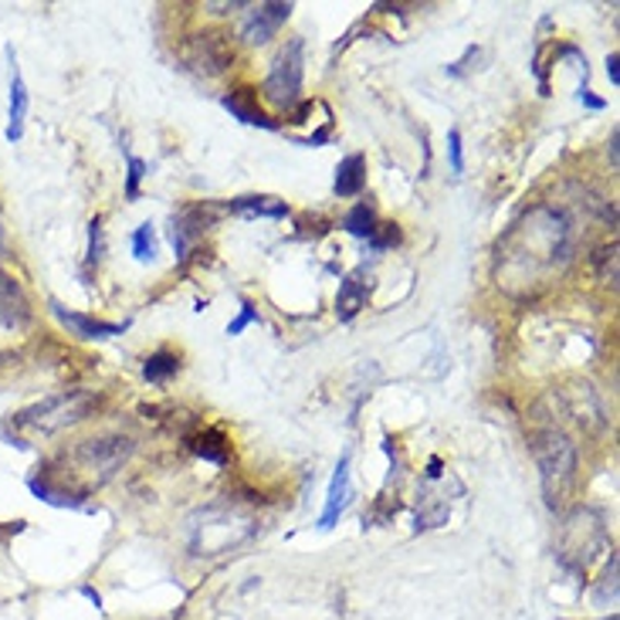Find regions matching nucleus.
Wrapping results in <instances>:
<instances>
[{
  "instance_id": "nucleus-4",
  "label": "nucleus",
  "mask_w": 620,
  "mask_h": 620,
  "mask_svg": "<svg viewBox=\"0 0 620 620\" xmlns=\"http://www.w3.org/2000/svg\"><path fill=\"white\" fill-rule=\"evenodd\" d=\"M99 407V393L92 390H61L55 397H45L18 414H11V427L24 434H58L65 427H76L89 421Z\"/></svg>"
},
{
  "instance_id": "nucleus-28",
  "label": "nucleus",
  "mask_w": 620,
  "mask_h": 620,
  "mask_svg": "<svg viewBox=\"0 0 620 620\" xmlns=\"http://www.w3.org/2000/svg\"><path fill=\"white\" fill-rule=\"evenodd\" d=\"M367 244H370V251H387V248L400 244V228H397V225H380L377 234H374Z\"/></svg>"
},
{
  "instance_id": "nucleus-27",
  "label": "nucleus",
  "mask_w": 620,
  "mask_h": 620,
  "mask_svg": "<svg viewBox=\"0 0 620 620\" xmlns=\"http://www.w3.org/2000/svg\"><path fill=\"white\" fill-rule=\"evenodd\" d=\"M254 322H262V315H259V309H254L251 302H241V309H238V315H234V322L228 325V336H241L248 325H254Z\"/></svg>"
},
{
  "instance_id": "nucleus-15",
  "label": "nucleus",
  "mask_w": 620,
  "mask_h": 620,
  "mask_svg": "<svg viewBox=\"0 0 620 620\" xmlns=\"http://www.w3.org/2000/svg\"><path fill=\"white\" fill-rule=\"evenodd\" d=\"M349 505V455L340 458L336 464V475L330 482V495H325V508L319 516V529H333L340 523V516L346 513Z\"/></svg>"
},
{
  "instance_id": "nucleus-16",
  "label": "nucleus",
  "mask_w": 620,
  "mask_h": 620,
  "mask_svg": "<svg viewBox=\"0 0 620 620\" xmlns=\"http://www.w3.org/2000/svg\"><path fill=\"white\" fill-rule=\"evenodd\" d=\"M228 214H241V217H268V221H285L291 214V207L282 197H268V194H248V197H234L228 204H221Z\"/></svg>"
},
{
  "instance_id": "nucleus-24",
  "label": "nucleus",
  "mask_w": 620,
  "mask_h": 620,
  "mask_svg": "<svg viewBox=\"0 0 620 620\" xmlns=\"http://www.w3.org/2000/svg\"><path fill=\"white\" fill-rule=\"evenodd\" d=\"M133 254H136V262H153L157 259V231H153V225H139L136 228Z\"/></svg>"
},
{
  "instance_id": "nucleus-31",
  "label": "nucleus",
  "mask_w": 620,
  "mask_h": 620,
  "mask_svg": "<svg viewBox=\"0 0 620 620\" xmlns=\"http://www.w3.org/2000/svg\"><path fill=\"white\" fill-rule=\"evenodd\" d=\"M330 139H333V126L325 123V126H322V129H315L312 136H306V139H299V136H296V139H291V142H296V146H325V142H330Z\"/></svg>"
},
{
  "instance_id": "nucleus-1",
  "label": "nucleus",
  "mask_w": 620,
  "mask_h": 620,
  "mask_svg": "<svg viewBox=\"0 0 620 620\" xmlns=\"http://www.w3.org/2000/svg\"><path fill=\"white\" fill-rule=\"evenodd\" d=\"M576 228L556 204H536L519 214L495 241V282L516 299H532L550 288L573 262Z\"/></svg>"
},
{
  "instance_id": "nucleus-30",
  "label": "nucleus",
  "mask_w": 620,
  "mask_h": 620,
  "mask_svg": "<svg viewBox=\"0 0 620 620\" xmlns=\"http://www.w3.org/2000/svg\"><path fill=\"white\" fill-rule=\"evenodd\" d=\"M479 58H482V48H468L461 61H455V65H448V76H451V79H458V76H464V71L471 68V61H479Z\"/></svg>"
},
{
  "instance_id": "nucleus-38",
  "label": "nucleus",
  "mask_w": 620,
  "mask_h": 620,
  "mask_svg": "<svg viewBox=\"0 0 620 620\" xmlns=\"http://www.w3.org/2000/svg\"><path fill=\"white\" fill-rule=\"evenodd\" d=\"M82 594H85V597H89V600H92L95 607H102V597H99V594H95L92 587H82Z\"/></svg>"
},
{
  "instance_id": "nucleus-35",
  "label": "nucleus",
  "mask_w": 620,
  "mask_h": 620,
  "mask_svg": "<svg viewBox=\"0 0 620 620\" xmlns=\"http://www.w3.org/2000/svg\"><path fill=\"white\" fill-rule=\"evenodd\" d=\"M441 468H445L441 458H430V461H427V471H424V482H437V479H441Z\"/></svg>"
},
{
  "instance_id": "nucleus-37",
  "label": "nucleus",
  "mask_w": 620,
  "mask_h": 620,
  "mask_svg": "<svg viewBox=\"0 0 620 620\" xmlns=\"http://www.w3.org/2000/svg\"><path fill=\"white\" fill-rule=\"evenodd\" d=\"M617 139H620V129L610 133V142H607V157H610V167L617 170Z\"/></svg>"
},
{
  "instance_id": "nucleus-20",
  "label": "nucleus",
  "mask_w": 620,
  "mask_h": 620,
  "mask_svg": "<svg viewBox=\"0 0 620 620\" xmlns=\"http://www.w3.org/2000/svg\"><path fill=\"white\" fill-rule=\"evenodd\" d=\"M180 374V353L173 349H157L142 359V377L150 383H167Z\"/></svg>"
},
{
  "instance_id": "nucleus-7",
  "label": "nucleus",
  "mask_w": 620,
  "mask_h": 620,
  "mask_svg": "<svg viewBox=\"0 0 620 620\" xmlns=\"http://www.w3.org/2000/svg\"><path fill=\"white\" fill-rule=\"evenodd\" d=\"M184 61L194 76L217 79L234 65V42L228 31H197L184 45Z\"/></svg>"
},
{
  "instance_id": "nucleus-33",
  "label": "nucleus",
  "mask_w": 620,
  "mask_h": 620,
  "mask_svg": "<svg viewBox=\"0 0 620 620\" xmlns=\"http://www.w3.org/2000/svg\"><path fill=\"white\" fill-rule=\"evenodd\" d=\"M309 113H312V102L302 99V102H299L296 108H291V113H285V116H288V123H296V126H299V123H309Z\"/></svg>"
},
{
  "instance_id": "nucleus-2",
  "label": "nucleus",
  "mask_w": 620,
  "mask_h": 620,
  "mask_svg": "<svg viewBox=\"0 0 620 620\" xmlns=\"http://www.w3.org/2000/svg\"><path fill=\"white\" fill-rule=\"evenodd\" d=\"M254 536H259V519L238 505H204L187 519V550L197 560L228 556Z\"/></svg>"
},
{
  "instance_id": "nucleus-9",
  "label": "nucleus",
  "mask_w": 620,
  "mask_h": 620,
  "mask_svg": "<svg viewBox=\"0 0 620 620\" xmlns=\"http://www.w3.org/2000/svg\"><path fill=\"white\" fill-rule=\"evenodd\" d=\"M291 4H254V8H248V18H244V24H241V42L244 45H268L275 34L285 27V21L291 18Z\"/></svg>"
},
{
  "instance_id": "nucleus-17",
  "label": "nucleus",
  "mask_w": 620,
  "mask_h": 620,
  "mask_svg": "<svg viewBox=\"0 0 620 620\" xmlns=\"http://www.w3.org/2000/svg\"><path fill=\"white\" fill-rule=\"evenodd\" d=\"M27 105H31V95H27V85L21 79V68L11 51V102H8V139L11 142H21V136H24Z\"/></svg>"
},
{
  "instance_id": "nucleus-10",
  "label": "nucleus",
  "mask_w": 620,
  "mask_h": 620,
  "mask_svg": "<svg viewBox=\"0 0 620 620\" xmlns=\"http://www.w3.org/2000/svg\"><path fill=\"white\" fill-rule=\"evenodd\" d=\"M51 312L65 330H71V336H79V340H113L129 330V322H105V319H95V315H85L76 309H65L55 299H51Z\"/></svg>"
},
{
  "instance_id": "nucleus-19",
  "label": "nucleus",
  "mask_w": 620,
  "mask_h": 620,
  "mask_svg": "<svg viewBox=\"0 0 620 620\" xmlns=\"http://www.w3.org/2000/svg\"><path fill=\"white\" fill-rule=\"evenodd\" d=\"M451 516V505L445 495H434V492H424L421 495V505H417V519H414V529L417 532H427V529H437L445 526Z\"/></svg>"
},
{
  "instance_id": "nucleus-13",
  "label": "nucleus",
  "mask_w": 620,
  "mask_h": 620,
  "mask_svg": "<svg viewBox=\"0 0 620 620\" xmlns=\"http://www.w3.org/2000/svg\"><path fill=\"white\" fill-rule=\"evenodd\" d=\"M370 291H374V282H370L367 268L349 272L340 282V291H336V315H340V322H353L363 309H367Z\"/></svg>"
},
{
  "instance_id": "nucleus-23",
  "label": "nucleus",
  "mask_w": 620,
  "mask_h": 620,
  "mask_svg": "<svg viewBox=\"0 0 620 620\" xmlns=\"http://www.w3.org/2000/svg\"><path fill=\"white\" fill-rule=\"evenodd\" d=\"M594 268H597L600 282H607L610 288L617 285V241L597 248V254H594Z\"/></svg>"
},
{
  "instance_id": "nucleus-25",
  "label": "nucleus",
  "mask_w": 620,
  "mask_h": 620,
  "mask_svg": "<svg viewBox=\"0 0 620 620\" xmlns=\"http://www.w3.org/2000/svg\"><path fill=\"white\" fill-rule=\"evenodd\" d=\"M102 251H105V234H102V217H92L89 225V251H85V275H92L102 262Z\"/></svg>"
},
{
  "instance_id": "nucleus-32",
  "label": "nucleus",
  "mask_w": 620,
  "mask_h": 620,
  "mask_svg": "<svg viewBox=\"0 0 620 620\" xmlns=\"http://www.w3.org/2000/svg\"><path fill=\"white\" fill-rule=\"evenodd\" d=\"M579 102L587 105V108H594V113H604V108H607V102L597 99V95L590 92V85H579Z\"/></svg>"
},
{
  "instance_id": "nucleus-36",
  "label": "nucleus",
  "mask_w": 620,
  "mask_h": 620,
  "mask_svg": "<svg viewBox=\"0 0 620 620\" xmlns=\"http://www.w3.org/2000/svg\"><path fill=\"white\" fill-rule=\"evenodd\" d=\"M617 65H620V55L613 51V55L607 58V79H610V85H620V68H617Z\"/></svg>"
},
{
  "instance_id": "nucleus-8",
  "label": "nucleus",
  "mask_w": 620,
  "mask_h": 620,
  "mask_svg": "<svg viewBox=\"0 0 620 620\" xmlns=\"http://www.w3.org/2000/svg\"><path fill=\"white\" fill-rule=\"evenodd\" d=\"M221 210H225L221 204L200 200V204L180 207V210L173 214V221H170V244H173V251H176V259H187L191 244L204 238V231L217 221V214H221Z\"/></svg>"
},
{
  "instance_id": "nucleus-22",
  "label": "nucleus",
  "mask_w": 620,
  "mask_h": 620,
  "mask_svg": "<svg viewBox=\"0 0 620 620\" xmlns=\"http://www.w3.org/2000/svg\"><path fill=\"white\" fill-rule=\"evenodd\" d=\"M594 604L597 607H613L617 604V553H610V563L600 576V587L594 590Z\"/></svg>"
},
{
  "instance_id": "nucleus-18",
  "label": "nucleus",
  "mask_w": 620,
  "mask_h": 620,
  "mask_svg": "<svg viewBox=\"0 0 620 620\" xmlns=\"http://www.w3.org/2000/svg\"><path fill=\"white\" fill-rule=\"evenodd\" d=\"M333 191H336V197H343V200L359 197L363 191H367V157H363V153H349L346 160H340Z\"/></svg>"
},
{
  "instance_id": "nucleus-5",
  "label": "nucleus",
  "mask_w": 620,
  "mask_h": 620,
  "mask_svg": "<svg viewBox=\"0 0 620 620\" xmlns=\"http://www.w3.org/2000/svg\"><path fill=\"white\" fill-rule=\"evenodd\" d=\"M133 455V437H123V434H95V437H85V441L76 445V451H71V461H76L79 471H71V482H68V492H76V479L79 475H89V492L92 485H102L116 475V471L129 461ZM89 498V495H82Z\"/></svg>"
},
{
  "instance_id": "nucleus-21",
  "label": "nucleus",
  "mask_w": 620,
  "mask_h": 620,
  "mask_svg": "<svg viewBox=\"0 0 620 620\" xmlns=\"http://www.w3.org/2000/svg\"><path fill=\"white\" fill-rule=\"evenodd\" d=\"M343 228H346V234H353V238H359V241H370L374 234H377V210L370 207V204H356L346 217H343Z\"/></svg>"
},
{
  "instance_id": "nucleus-14",
  "label": "nucleus",
  "mask_w": 620,
  "mask_h": 620,
  "mask_svg": "<svg viewBox=\"0 0 620 620\" xmlns=\"http://www.w3.org/2000/svg\"><path fill=\"white\" fill-rule=\"evenodd\" d=\"M184 445L191 455L217 464V468H228L231 464V437L221 427H197L194 434L184 437Z\"/></svg>"
},
{
  "instance_id": "nucleus-6",
  "label": "nucleus",
  "mask_w": 620,
  "mask_h": 620,
  "mask_svg": "<svg viewBox=\"0 0 620 620\" xmlns=\"http://www.w3.org/2000/svg\"><path fill=\"white\" fill-rule=\"evenodd\" d=\"M302 79H306V42L288 38L278 55L272 58V68L265 76L262 95L282 113H291L302 102Z\"/></svg>"
},
{
  "instance_id": "nucleus-26",
  "label": "nucleus",
  "mask_w": 620,
  "mask_h": 620,
  "mask_svg": "<svg viewBox=\"0 0 620 620\" xmlns=\"http://www.w3.org/2000/svg\"><path fill=\"white\" fill-rule=\"evenodd\" d=\"M146 160L126 153V200H139V184H142V176H146Z\"/></svg>"
},
{
  "instance_id": "nucleus-34",
  "label": "nucleus",
  "mask_w": 620,
  "mask_h": 620,
  "mask_svg": "<svg viewBox=\"0 0 620 620\" xmlns=\"http://www.w3.org/2000/svg\"><path fill=\"white\" fill-rule=\"evenodd\" d=\"M251 4H244V0H234V4H207L210 14H231V11H248Z\"/></svg>"
},
{
  "instance_id": "nucleus-3",
  "label": "nucleus",
  "mask_w": 620,
  "mask_h": 620,
  "mask_svg": "<svg viewBox=\"0 0 620 620\" xmlns=\"http://www.w3.org/2000/svg\"><path fill=\"white\" fill-rule=\"evenodd\" d=\"M532 458L539 464L546 502L550 508H560L576 485V445L560 427H542L532 434Z\"/></svg>"
},
{
  "instance_id": "nucleus-11",
  "label": "nucleus",
  "mask_w": 620,
  "mask_h": 620,
  "mask_svg": "<svg viewBox=\"0 0 620 620\" xmlns=\"http://www.w3.org/2000/svg\"><path fill=\"white\" fill-rule=\"evenodd\" d=\"M31 299L14 275L0 268V330H24L31 322Z\"/></svg>"
},
{
  "instance_id": "nucleus-29",
  "label": "nucleus",
  "mask_w": 620,
  "mask_h": 620,
  "mask_svg": "<svg viewBox=\"0 0 620 620\" xmlns=\"http://www.w3.org/2000/svg\"><path fill=\"white\" fill-rule=\"evenodd\" d=\"M448 157H451V170L461 176L464 173V153H461V133L458 129L448 133Z\"/></svg>"
},
{
  "instance_id": "nucleus-12",
  "label": "nucleus",
  "mask_w": 620,
  "mask_h": 620,
  "mask_svg": "<svg viewBox=\"0 0 620 620\" xmlns=\"http://www.w3.org/2000/svg\"><path fill=\"white\" fill-rule=\"evenodd\" d=\"M221 105L228 108V113H231L234 119H241L244 126H259V129H268V133L282 129V123L272 119V116L265 113V108L259 105V89L241 85V89L228 92V95L221 99Z\"/></svg>"
}]
</instances>
